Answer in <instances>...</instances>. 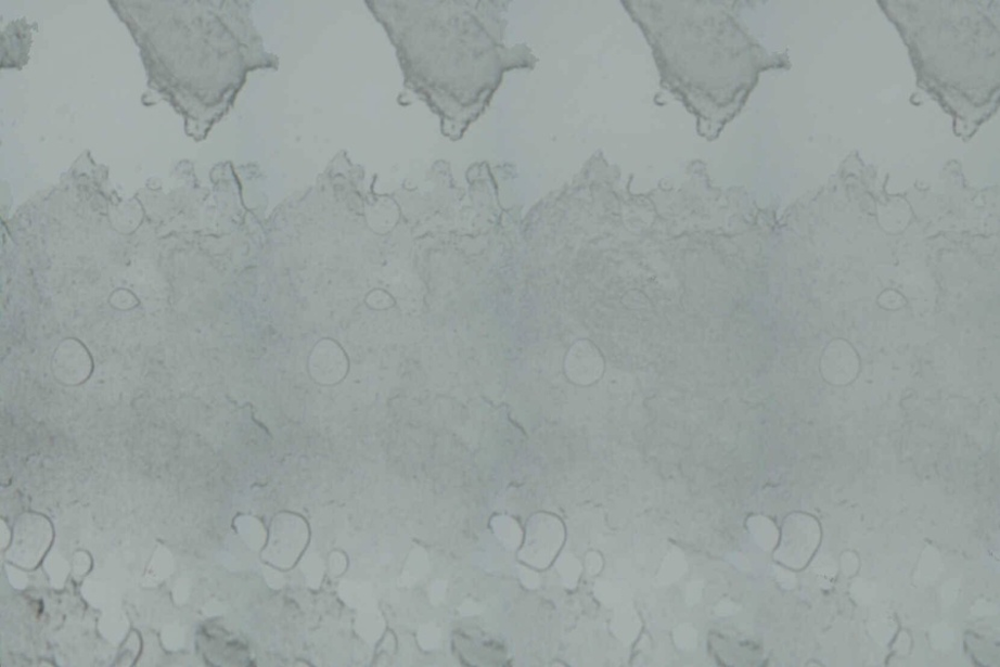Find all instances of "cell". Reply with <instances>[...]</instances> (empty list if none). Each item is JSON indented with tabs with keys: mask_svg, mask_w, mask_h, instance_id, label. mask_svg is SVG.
<instances>
[{
	"mask_svg": "<svg viewBox=\"0 0 1000 667\" xmlns=\"http://www.w3.org/2000/svg\"><path fill=\"white\" fill-rule=\"evenodd\" d=\"M563 539L562 524L550 516L536 517L528 531L524 560L535 566H548Z\"/></svg>",
	"mask_w": 1000,
	"mask_h": 667,
	"instance_id": "1",
	"label": "cell"
}]
</instances>
